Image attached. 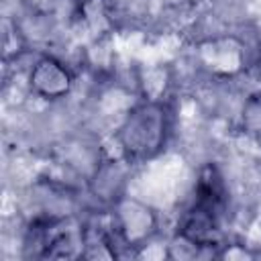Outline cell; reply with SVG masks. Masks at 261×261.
Returning a JSON list of instances; mask_svg holds the SVG:
<instances>
[{"label": "cell", "mask_w": 261, "mask_h": 261, "mask_svg": "<svg viewBox=\"0 0 261 261\" xmlns=\"http://www.w3.org/2000/svg\"><path fill=\"white\" fill-rule=\"evenodd\" d=\"M171 128V110L165 102L149 98L128 110L116 130L118 147L126 161L141 163L159 155Z\"/></svg>", "instance_id": "6da1fadb"}, {"label": "cell", "mask_w": 261, "mask_h": 261, "mask_svg": "<svg viewBox=\"0 0 261 261\" xmlns=\"http://www.w3.org/2000/svg\"><path fill=\"white\" fill-rule=\"evenodd\" d=\"M27 249L33 257H77L84 255V226L57 216H39L27 228Z\"/></svg>", "instance_id": "7a4b0ae2"}, {"label": "cell", "mask_w": 261, "mask_h": 261, "mask_svg": "<svg viewBox=\"0 0 261 261\" xmlns=\"http://www.w3.org/2000/svg\"><path fill=\"white\" fill-rule=\"evenodd\" d=\"M29 84L37 96L45 100H59L69 94L73 86V75L59 59L45 55L37 59L35 65L31 67Z\"/></svg>", "instance_id": "3957f363"}, {"label": "cell", "mask_w": 261, "mask_h": 261, "mask_svg": "<svg viewBox=\"0 0 261 261\" xmlns=\"http://www.w3.org/2000/svg\"><path fill=\"white\" fill-rule=\"evenodd\" d=\"M112 218L124 247H141V243L149 239L155 226V218L151 210L141 206L135 200L120 202L116 212H112Z\"/></svg>", "instance_id": "277c9868"}, {"label": "cell", "mask_w": 261, "mask_h": 261, "mask_svg": "<svg viewBox=\"0 0 261 261\" xmlns=\"http://www.w3.org/2000/svg\"><path fill=\"white\" fill-rule=\"evenodd\" d=\"M226 198H228L226 196V186H224V179H222L220 171L214 165H204L198 173V179H196L192 206L222 218L224 208H226Z\"/></svg>", "instance_id": "5b68a950"}, {"label": "cell", "mask_w": 261, "mask_h": 261, "mask_svg": "<svg viewBox=\"0 0 261 261\" xmlns=\"http://www.w3.org/2000/svg\"><path fill=\"white\" fill-rule=\"evenodd\" d=\"M75 18L98 39L110 33L114 24V4L112 0H75Z\"/></svg>", "instance_id": "8992f818"}, {"label": "cell", "mask_w": 261, "mask_h": 261, "mask_svg": "<svg viewBox=\"0 0 261 261\" xmlns=\"http://www.w3.org/2000/svg\"><path fill=\"white\" fill-rule=\"evenodd\" d=\"M163 2L173 8H192L194 4H198V0H163Z\"/></svg>", "instance_id": "52a82bcc"}, {"label": "cell", "mask_w": 261, "mask_h": 261, "mask_svg": "<svg viewBox=\"0 0 261 261\" xmlns=\"http://www.w3.org/2000/svg\"><path fill=\"white\" fill-rule=\"evenodd\" d=\"M257 73H259V77H261V57H259V61H257Z\"/></svg>", "instance_id": "ba28073f"}]
</instances>
